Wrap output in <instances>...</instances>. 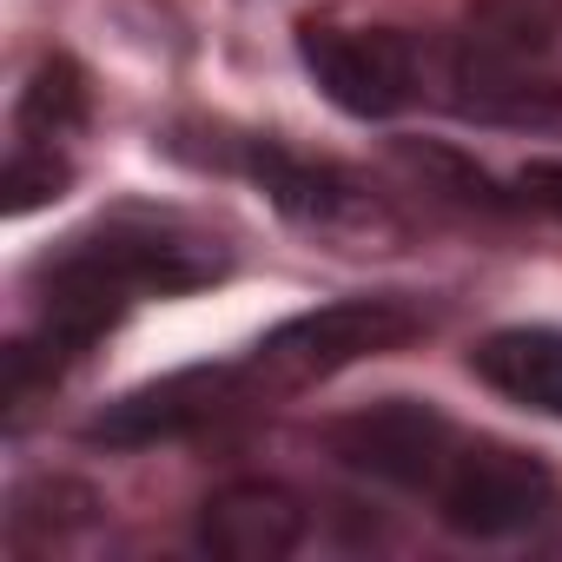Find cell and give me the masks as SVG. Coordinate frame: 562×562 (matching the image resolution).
Returning a JSON list of instances; mask_svg holds the SVG:
<instances>
[{"mask_svg": "<svg viewBox=\"0 0 562 562\" xmlns=\"http://www.w3.org/2000/svg\"><path fill=\"white\" fill-rule=\"evenodd\" d=\"M470 364L503 397H516V404H529L542 417H562V331H542V325L496 331V338L476 345Z\"/></svg>", "mask_w": 562, "mask_h": 562, "instance_id": "8", "label": "cell"}, {"mask_svg": "<svg viewBox=\"0 0 562 562\" xmlns=\"http://www.w3.org/2000/svg\"><path fill=\"white\" fill-rule=\"evenodd\" d=\"M516 186H522V199H529V205H542V212H555V218H562V159H529Z\"/></svg>", "mask_w": 562, "mask_h": 562, "instance_id": "13", "label": "cell"}, {"mask_svg": "<svg viewBox=\"0 0 562 562\" xmlns=\"http://www.w3.org/2000/svg\"><path fill=\"white\" fill-rule=\"evenodd\" d=\"M299 54H305V74L318 80V93L351 120H391L424 93V60L397 27L305 21Z\"/></svg>", "mask_w": 562, "mask_h": 562, "instance_id": "2", "label": "cell"}, {"mask_svg": "<svg viewBox=\"0 0 562 562\" xmlns=\"http://www.w3.org/2000/svg\"><path fill=\"white\" fill-rule=\"evenodd\" d=\"M67 159H54V146H14V159H8V212H34V205H47V199H60L67 192Z\"/></svg>", "mask_w": 562, "mask_h": 562, "instance_id": "12", "label": "cell"}, {"mask_svg": "<svg viewBox=\"0 0 562 562\" xmlns=\"http://www.w3.org/2000/svg\"><path fill=\"white\" fill-rule=\"evenodd\" d=\"M305 529H312L305 503L285 483H265V476L225 483L199 509V542L218 562H285L305 542Z\"/></svg>", "mask_w": 562, "mask_h": 562, "instance_id": "7", "label": "cell"}, {"mask_svg": "<svg viewBox=\"0 0 562 562\" xmlns=\"http://www.w3.org/2000/svg\"><path fill=\"white\" fill-rule=\"evenodd\" d=\"M562 21V0H476L470 8V60L516 67L522 54H542Z\"/></svg>", "mask_w": 562, "mask_h": 562, "instance_id": "10", "label": "cell"}, {"mask_svg": "<svg viewBox=\"0 0 562 562\" xmlns=\"http://www.w3.org/2000/svg\"><path fill=\"white\" fill-rule=\"evenodd\" d=\"M80 251L93 265H106L133 299L146 292H192V285H212L225 271V251L218 238H199L186 225H106L93 238H80Z\"/></svg>", "mask_w": 562, "mask_h": 562, "instance_id": "6", "label": "cell"}, {"mask_svg": "<svg viewBox=\"0 0 562 562\" xmlns=\"http://www.w3.org/2000/svg\"><path fill=\"white\" fill-rule=\"evenodd\" d=\"M404 338H417V312L397 305V299H338V305H318L292 325L265 331L245 358H238V384H245V404H265V397H299L364 358H384L397 351Z\"/></svg>", "mask_w": 562, "mask_h": 562, "instance_id": "1", "label": "cell"}, {"mask_svg": "<svg viewBox=\"0 0 562 562\" xmlns=\"http://www.w3.org/2000/svg\"><path fill=\"white\" fill-rule=\"evenodd\" d=\"M325 443L358 476H378V483H397V490H437V476L457 457V430L430 404H411V397H391V404H371L358 417H338L325 430Z\"/></svg>", "mask_w": 562, "mask_h": 562, "instance_id": "4", "label": "cell"}, {"mask_svg": "<svg viewBox=\"0 0 562 562\" xmlns=\"http://www.w3.org/2000/svg\"><path fill=\"white\" fill-rule=\"evenodd\" d=\"M245 411V384H238V364H192V371H172L159 384H139L126 391L120 404H106L87 437L93 443H166V437H186V430H205L218 417Z\"/></svg>", "mask_w": 562, "mask_h": 562, "instance_id": "5", "label": "cell"}, {"mask_svg": "<svg viewBox=\"0 0 562 562\" xmlns=\"http://www.w3.org/2000/svg\"><path fill=\"white\" fill-rule=\"evenodd\" d=\"M549 509V470L509 443H470L450 457V470L437 476V516L457 536L496 542L529 529Z\"/></svg>", "mask_w": 562, "mask_h": 562, "instance_id": "3", "label": "cell"}, {"mask_svg": "<svg viewBox=\"0 0 562 562\" xmlns=\"http://www.w3.org/2000/svg\"><path fill=\"white\" fill-rule=\"evenodd\" d=\"M80 120H87V80H80V67L74 60H47L34 74V87L21 93V139L27 146H54Z\"/></svg>", "mask_w": 562, "mask_h": 562, "instance_id": "11", "label": "cell"}, {"mask_svg": "<svg viewBox=\"0 0 562 562\" xmlns=\"http://www.w3.org/2000/svg\"><path fill=\"white\" fill-rule=\"evenodd\" d=\"M251 172L265 179V192L285 205L292 218L305 225H351V218H378L371 192H358L345 172L331 166H312V159H292V153H251Z\"/></svg>", "mask_w": 562, "mask_h": 562, "instance_id": "9", "label": "cell"}]
</instances>
